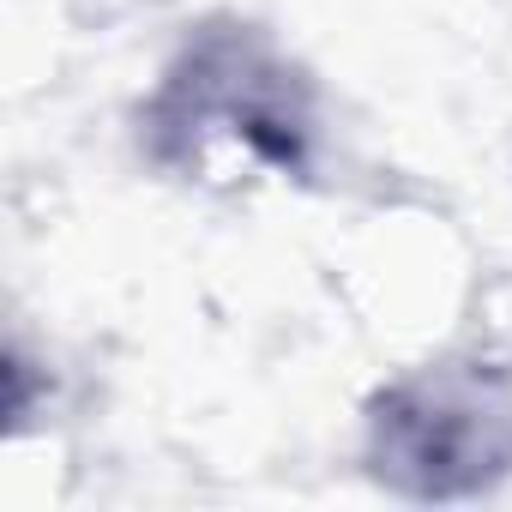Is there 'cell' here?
Listing matches in <instances>:
<instances>
[{"label": "cell", "instance_id": "6da1fadb", "mask_svg": "<svg viewBox=\"0 0 512 512\" xmlns=\"http://www.w3.org/2000/svg\"><path fill=\"white\" fill-rule=\"evenodd\" d=\"M139 145L157 169L205 187L308 181L326 157L314 79L241 19L187 31L139 103Z\"/></svg>", "mask_w": 512, "mask_h": 512}, {"label": "cell", "instance_id": "7a4b0ae2", "mask_svg": "<svg viewBox=\"0 0 512 512\" xmlns=\"http://www.w3.org/2000/svg\"><path fill=\"white\" fill-rule=\"evenodd\" d=\"M362 470L404 500H482L512 476V374L500 362H422L362 416Z\"/></svg>", "mask_w": 512, "mask_h": 512}]
</instances>
